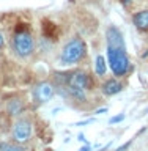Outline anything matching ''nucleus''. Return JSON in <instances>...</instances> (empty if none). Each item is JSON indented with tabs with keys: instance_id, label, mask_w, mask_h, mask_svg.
I'll return each mask as SVG.
<instances>
[{
	"instance_id": "obj_1",
	"label": "nucleus",
	"mask_w": 148,
	"mask_h": 151,
	"mask_svg": "<svg viewBox=\"0 0 148 151\" xmlns=\"http://www.w3.org/2000/svg\"><path fill=\"white\" fill-rule=\"evenodd\" d=\"M85 54H87V44H85V41L80 40V38H73L61 49L60 61H61V65L69 66V65L79 63L85 57Z\"/></svg>"
},
{
	"instance_id": "obj_2",
	"label": "nucleus",
	"mask_w": 148,
	"mask_h": 151,
	"mask_svg": "<svg viewBox=\"0 0 148 151\" xmlns=\"http://www.w3.org/2000/svg\"><path fill=\"white\" fill-rule=\"evenodd\" d=\"M107 63L115 76H125L131 65L126 47H107Z\"/></svg>"
},
{
	"instance_id": "obj_3",
	"label": "nucleus",
	"mask_w": 148,
	"mask_h": 151,
	"mask_svg": "<svg viewBox=\"0 0 148 151\" xmlns=\"http://www.w3.org/2000/svg\"><path fill=\"white\" fill-rule=\"evenodd\" d=\"M13 49L14 52L21 57V58H27L33 54V49H35V42H33V38L28 32H17L13 38Z\"/></svg>"
},
{
	"instance_id": "obj_4",
	"label": "nucleus",
	"mask_w": 148,
	"mask_h": 151,
	"mask_svg": "<svg viewBox=\"0 0 148 151\" xmlns=\"http://www.w3.org/2000/svg\"><path fill=\"white\" fill-rule=\"evenodd\" d=\"M65 77L61 79V82L65 85H76V87L82 90H92L93 88V79L87 71L84 69H74L68 74H63Z\"/></svg>"
},
{
	"instance_id": "obj_5",
	"label": "nucleus",
	"mask_w": 148,
	"mask_h": 151,
	"mask_svg": "<svg viewBox=\"0 0 148 151\" xmlns=\"http://www.w3.org/2000/svg\"><path fill=\"white\" fill-rule=\"evenodd\" d=\"M32 137V123L27 118H19L13 126V139L16 143L24 145Z\"/></svg>"
},
{
	"instance_id": "obj_6",
	"label": "nucleus",
	"mask_w": 148,
	"mask_h": 151,
	"mask_svg": "<svg viewBox=\"0 0 148 151\" xmlns=\"http://www.w3.org/2000/svg\"><path fill=\"white\" fill-rule=\"evenodd\" d=\"M54 96H55V87L51 82L44 80V82L36 83L35 88H33V98H35V101L41 102V104L51 101Z\"/></svg>"
},
{
	"instance_id": "obj_7",
	"label": "nucleus",
	"mask_w": 148,
	"mask_h": 151,
	"mask_svg": "<svg viewBox=\"0 0 148 151\" xmlns=\"http://www.w3.org/2000/svg\"><path fill=\"white\" fill-rule=\"evenodd\" d=\"M106 38H107V47H126L123 33L120 32V28L115 27V25H110L107 28Z\"/></svg>"
},
{
	"instance_id": "obj_8",
	"label": "nucleus",
	"mask_w": 148,
	"mask_h": 151,
	"mask_svg": "<svg viewBox=\"0 0 148 151\" xmlns=\"http://www.w3.org/2000/svg\"><path fill=\"white\" fill-rule=\"evenodd\" d=\"M121 90H123V83L117 79L106 80L101 87V91H103V94H106V96H115V94H118L121 91Z\"/></svg>"
},
{
	"instance_id": "obj_9",
	"label": "nucleus",
	"mask_w": 148,
	"mask_h": 151,
	"mask_svg": "<svg viewBox=\"0 0 148 151\" xmlns=\"http://www.w3.org/2000/svg\"><path fill=\"white\" fill-rule=\"evenodd\" d=\"M132 24L139 32H148V9H142V11L136 13L132 16Z\"/></svg>"
},
{
	"instance_id": "obj_10",
	"label": "nucleus",
	"mask_w": 148,
	"mask_h": 151,
	"mask_svg": "<svg viewBox=\"0 0 148 151\" xmlns=\"http://www.w3.org/2000/svg\"><path fill=\"white\" fill-rule=\"evenodd\" d=\"M65 94L73 98L74 101H85V90L76 87V85H65Z\"/></svg>"
},
{
	"instance_id": "obj_11",
	"label": "nucleus",
	"mask_w": 148,
	"mask_h": 151,
	"mask_svg": "<svg viewBox=\"0 0 148 151\" xmlns=\"http://www.w3.org/2000/svg\"><path fill=\"white\" fill-rule=\"evenodd\" d=\"M6 110L11 116L21 115L22 110H24V102L21 101V99H9L8 104H6Z\"/></svg>"
},
{
	"instance_id": "obj_12",
	"label": "nucleus",
	"mask_w": 148,
	"mask_h": 151,
	"mask_svg": "<svg viewBox=\"0 0 148 151\" xmlns=\"http://www.w3.org/2000/svg\"><path fill=\"white\" fill-rule=\"evenodd\" d=\"M107 71V65H106V58L103 55H98L95 58V73L98 76H104Z\"/></svg>"
},
{
	"instance_id": "obj_13",
	"label": "nucleus",
	"mask_w": 148,
	"mask_h": 151,
	"mask_svg": "<svg viewBox=\"0 0 148 151\" xmlns=\"http://www.w3.org/2000/svg\"><path fill=\"white\" fill-rule=\"evenodd\" d=\"M0 151H25V148L19 143H0Z\"/></svg>"
},
{
	"instance_id": "obj_14",
	"label": "nucleus",
	"mask_w": 148,
	"mask_h": 151,
	"mask_svg": "<svg viewBox=\"0 0 148 151\" xmlns=\"http://www.w3.org/2000/svg\"><path fill=\"white\" fill-rule=\"evenodd\" d=\"M125 113H120V115H117V116H112L110 120H109V123H110V124H117V123H120V121H123L125 120Z\"/></svg>"
},
{
	"instance_id": "obj_15",
	"label": "nucleus",
	"mask_w": 148,
	"mask_h": 151,
	"mask_svg": "<svg viewBox=\"0 0 148 151\" xmlns=\"http://www.w3.org/2000/svg\"><path fill=\"white\" fill-rule=\"evenodd\" d=\"M131 146V142H128V143H125V145H121V146H118V148L115 150V151H125V150H128Z\"/></svg>"
},
{
	"instance_id": "obj_16",
	"label": "nucleus",
	"mask_w": 148,
	"mask_h": 151,
	"mask_svg": "<svg viewBox=\"0 0 148 151\" xmlns=\"http://www.w3.org/2000/svg\"><path fill=\"white\" fill-rule=\"evenodd\" d=\"M90 123H93V118H90L87 121H80V123H76V126H84V124H90Z\"/></svg>"
},
{
	"instance_id": "obj_17",
	"label": "nucleus",
	"mask_w": 148,
	"mask_h": 151,
	"mask_svg": "<svg viewBox=\"0 0 148 151\" xmlns=\"http://www.w3.org/2000/svg\"><path fill=\"white\" fill-rule=\"evenodd\" d=\"M79 151H92V145H88V143H87L85 146H82V148H80Z\"/></svg>"
},
{
	"instance_id": "obj_18",
	"label": "nucleus",
	"mask_w": 148,
	"mask_h": 151,
	"mask_svg": "<svg viewBox=\"0 0 148 151\" xmlns=\"http://www.w3.org/2000/svg\"><path fill=\"white\" fill-rule=\"evenodd\" d=\"M106 112H107V109H106V107H103V109H98V110L95 112V113H98V115H99V113H106Z\"/></svg>"
},
{
	"instance_id": "obj_19",
	"label": "nucleus",
	"mask_w": 148,
	"mask_h": 151,
	"mask_svg": "<svg viewBox=\"0 0 148 151\" xmlns=\"http://www.w3.org/2000/svg\"><path fill=\"white\" fill-rule=\"evenodd\" d=\"M3 44H5V38L2 35V32H0V47H3Z\"/></svg>"
},
{
	"instance_id": "obj_20",
	"label": "nucleus",
	"mask_w": 148,
	"mask_h": 151,
	"mask_svg": "<svg viewBox=\"0 0 148 151\" xmlns=\"http://www.w3.org/2000/svg\"><path fill=\"white\" fill-rule=\"evenodd\" d=\"M79 140H80V142H87V139L84 137V134H79Z\"/></svg>"
},
{
	"instance_id": "obj_21",
	"label": "nucleus",
	"mask_w": 148,
	"mask_h": 151,
	"mask_svg": "<svg viewBox=\"0 0 148 151\" xmlns=\"http://www.w3.org/2000/svg\"><path fill=\"white\" fill-rule=\"evenodd\" d=\"M121 3L123 5H129V3H132V0H121Z\"/></svg>"
}]
</instances>
